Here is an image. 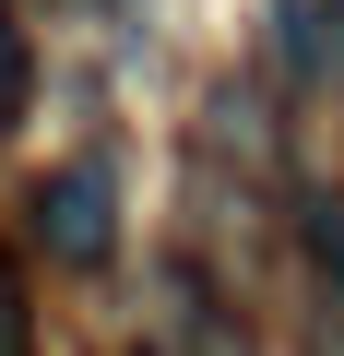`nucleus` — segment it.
I'll list each match as a JSON object with an SVG mask.
<instances>
[{
    "instance_id": "f257e3e1",
    "label": "nucleus",
    "mask_w": 344,
    "mask_h": 356,
    "mask_svg": "<svg viewBox=\"0 0 344 356\" xmlns=\"http://www.w3.org/2000/svg\"><path fill=\"white\" fill-rule=\"evenodd\" d=\"M24 214H36V250H48V261L95 273V261L119 250V178H107L95 154H72L60 178H36V202H24Z\"/></svg>"
},
{
    "instance_id": "39448f33",
    "label": "nucleus",
    "mask_w": 344,
    "mask_h": 356,
    "mask_svg": "<svg viewBox=\"0 0 344 356\" xmlns=\"http://www.w3.org/2000/svg\"><path fill=\"white\" fill-rule=\"evenodd\" d=\"M320 356H344V321H320Z\"/></svg>"
},
{
    "instance_id": "20e7f679",
    "label": "nucleus",
    "mask_w": 344,
    "mask_h": 356,
    "mask_svg": "<svg viewBox=\"0 0 344 356\" xmlns=\"http://www.w3.org/2000/svg\"><path fill=\"white\" fill-rule=\"evenodd\" d=\"M309 261H320V285L344 309V202H309Z\"/></svg>"
},
{
    "instance_id": "f03ea898",
    "label": "nucleus",
    "mask_w": 344,
    "mask_h": 356,
    "mask_svg": "<svg viewBox=\"0 0 344 356\" xmlns=\"http://www.w3.org/2000/svg\"><path fill=\"white\" fill-rule=\"evenodd\" d=\"M24 95H36V48H24V24H13V0H0V131L24 119Z\"/></svg>"
},
{
    "instance_id": "423d86ee",
    "label": "nucleus",
    "mask_w": 344,
    "mask_h": 356,
    "mask_svg": "<svg viewBox=\"0 0 344 356\" xmlns=\"http://www.w3.org/2000/svg\"><path fill=\"white\" fill-rule=\"evenodd\" d=\"M332 24H344V0H332Z\"/></svg>"
},
{
    "instance_id": "7ed1b4c3",
    "label": "nucleus",
    "mask_w": 344,
    "mask_h": 356,
    "mask_svg": "<svg viewBox=\"0 0 344 356\" xmlns=\"http://www.w3.org/2000/svg\"><path fill=\"white\" fill-rule=\"evenodd\" d=\"M0 356H36V285L13 250H0Z\"/></svg>"
}]
</instances>
